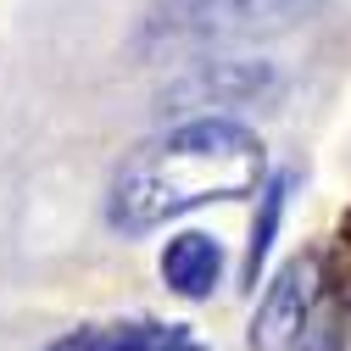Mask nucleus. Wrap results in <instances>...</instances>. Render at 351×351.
Segmentation results:
<instances>
[{
  "label": "nucleus",
  "instance_id": "nucleus-9",
  "mask_svg": "<svg viewBox=\"0 0 351 351\" xmlns=\"http://www.w3.org/2000/svg\"><path fill=\"white\" fill-rule=\"evenodd\" d=\"M301 351H340L335 324H313V329H306V340H301Z\"/></svg>",
  "mask_w": 351,
  "mask_h": 351
},
{
  "label": "nucleus",
  "instance_id": "nucleus-3",
  "mask_svg": "<svg viewBox=\"0 0 351 351\" xmlns=\"http://www.w3.org/2000/svg\"><path fill=\"white\" fill-rule=\"evenodd\" d=\"M318 285H324V262L306 251L290 256L279 279L268 285V295L256 301L251 318V351H301L306 329H313V306H318Z\"/></svg>",
  "mask_w": 351,
  "mask_h": 351
},
{
  "label": "nucleus",
  "instance_id": "nucleus-1",
  "mask_svg": "<svg viewBox=\"0 0 351 351\" xmlns=\"http://www.w3.org/2000/svg\"><path fill=\"white\" fill-rule=\"evenodd\" d=\"M262 179H268V151L245 123L195 117L128 151V162L112 173L106 217L123 234H145L206 201L262 195Z\"/></svg>",
  "mask_w": 351,
  "mask_h": 351
},
{
  "label": "nucleus",
  "instance_id": "nucleus-2",
  "mask_svg": "<svg viewBox=\"0 0 351 351\" xmlns=\"http://www.w3.org/2000/svg\"><path fill=\"white\" fill-rule=\"evenodd\" d=\"M324 0H151L140 23V51H184V45H229V39L285 34L306 23Z\"/></svg>",
  "mask_w": 351,
  "mask_h": 351
},
{
  "label": "nucleus",
  "instance_id": "nucleus-4",
  "mask_svg": "<svg viewBox=\"0 0 351 351\" xmlns=\"http://www.w3.org/2000/svg\"><path fill=\"white\" fill-rule=\"evenodd\" d=\"M274 62H195L179 84L162 90V112H190V106H240L274 95Z\"/></svg>",
  "mask_w": 351,
  "mask_h": 351
},
{
  "label": "nucleus",
  "instance_id": "nucleus-8",
  "mask_svg": "<svg viewBox=\"0 0 351 351\" xmlns=\"http://www.w3.org/2000/svg\"><path fill=\"white\" fill-rule=\"evenodd\" d=\"M324 285L335 290V301L351 306V212L340 217V234H335V268L324 274Z\"/></svg>",
  "mask_w": 351,
  "mask_h": 351
},
{
  "label": "nucleus",
  "instance_id": "nucleus-5",
  "mask_svg": "<svg viewBox=\"0 0 351 351\" xmlns=\"http://www.w3.org/2000/svg\"><path fill=\"white\" fill-rule=\"evenodd\" d=\"M45 351H206L190 324H162V318H112V324H84L51 340Z\"/></svg>",
  "mask_w": 351,
  "mask_h": 351
},
{
  "label": "nucleus",
  "instance_id": "nucleus-6",
  "mask_svg": "<svg viewBox=\"0 0 351 351\" xmlns=\"http://www.w3.org/2000/svg\"><path fill=\"white\" fill-rule=\"evenodd\" d=\"M162 285L184 301H206L217 285H223V245L212 234H173L162 251Z\"/></svg>",
  "mask_w": 351,
  "mask_h": 351
},
{
  "label": "nucleus",
  "instance_id": "nucleus-7",
  "mask_svg": "<svg viewBox=\"0 0 351 351\" xmlns=\"http://www.w3.org/2000/svg\"><path fill=\"white\" fill-rule=\"evenodd\" d=\"M285 190H290V173H279L274 184H262V206H256L251 245H245V285H256L262 262H268V245H274V229H279V212H285Z\"/></svg>",
  "mask_w": 351,
  "mask_h": 351
}]
</instances>
